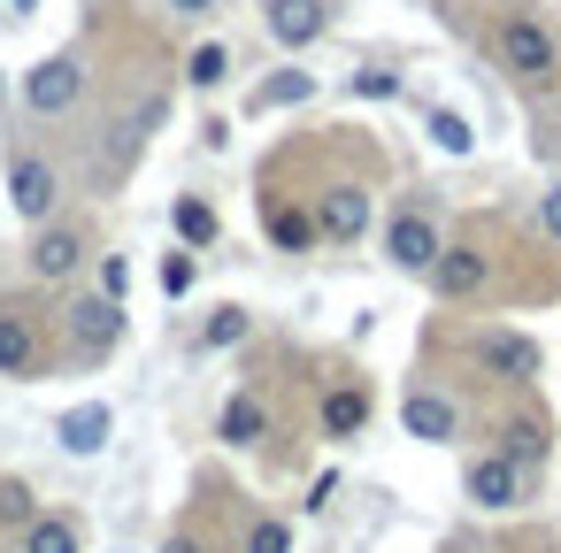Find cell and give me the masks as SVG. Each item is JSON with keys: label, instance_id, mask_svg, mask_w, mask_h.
Here are the masks:
<instances>
[{"label": "cell", "instance_id": "6da1fadb", "mask_svg": "<svg viewBox=\"0 0 561 553\" xmlns=\"http://www.w3.org/2000/svg\"><path fill=\"white\" fill-rule=\"evenodd\" d=\"M492 55H500V70H507L515 85H546V78L561 70V39H553V24H538L530 9L500 16V32H492Z\"/></svg>", "mask_w": 561, "mask_h": 553}, {"label": "cell", "instance_id": "7a4b0ae2", "mask_svg": "<svg viewBox=\"0 0 561 553\" xmlns=\"http://www.w3.org/2000/svg\"><path fill=\"white\" fill-rule=\"evenodd\" d=\"M124 331H131V315H124V300H108V292H78V300L62 308V338H70L78 361H108V354L124 346Z\"/></svg>", "mask_w": 561, "mask_h": 553}, {"label": "cell", "instance_id": "3957f363", "mask_svg": "<svg viewBox=\"0 0 561 553\" xmlns=\"http://www.w3.org/2000/svg\"><path fill=\"white\" fill-rule=\"evenodd\" d=\"M461 499L484 507V515H507V507L530 499V469L507 461L500 446H492V453H469V461H461Z\"/></svg>", "mask_w": 561, "mask_h": 553}, {"label": "cell", "instance_id": "277c9868", "mask_svg": "<svg viewBox=\"0 0 561 553\" xmlns=\"http://www.w3.org/2000/svg\"><path fill=\"white\" fill-rule=\"evenodd\" d=\"M85 101V55H47L24 70V108L32 116H70Z\"/></svg>", "mask_w": 561, "mask_h": 553}, {"label": "cell", "instance_id": "5b68a950", "mask_svg": "<svg viewBox=\"0 0 561 553\" xmlns=\"http://www.w3.org/2000/svg\"><path fill=\"white\" fill-rule=\"evenodd\" d=\"M438 216L431 208H400L392 223H385V262L400 269V277H431V262H438Z\"/></svg>", "mask_w": 561, "mask_h": 553}, {"label": "cell", "instance_id": "8992f818", "mask_svg": "<svg viewBox=\"0 0 561 553\" xmlns=\"http://www.w3.org/2000/svg\"><path fill=\"white\" fill-rule=\"evenodd\" d=\"M9 208H16L24 223H55V208H62V170H55L47 154H16V162H9Z\"/></svg>", "mask_w": 561, "mask_h": 553}, {"label": "cell", "instance_id": "52a82bcc", "mask_svg": "<svg viewBox=\"0 0 561 553\" xmlns=\"http://www.w3.org/2000/svg\"><path fill=\"white\" fill-rule=\"evenodd\" d=\"M369 216H377V200H369V185H354V177L323 185V200H316V223H323L331 246H362V239H369Z\"/></svg>", "mask_w": 561, "mask_h": 553}, {"label": "cell", "instance_id": "ba28073f", "mask_svg": "<svg viewBox=\"0 0 561 553\" xmlns=\"http://www.w3.org/2000/svg\"><path fill=\"white\" fill-rule=\"evenodd\" d=\"M423 285H431L438 300H477V292L492 285V254H484V246H469V239H446Z\"/></svg>", "mask_w": 561, "mask_h": 553}, {"label": "cell", "instance_id": "9c48e42d", "mask_svg": "<svg viewBox=\"0 0 561 553\" xmlns=\"http://www.w3.org/2000/svg\"><path fill=\"white\" fill-rule=\"evenodd\" d=\"M369 415H377V392H369L362 377H339V384L316 400V430H323L331 446H354V438L369 430Z\"/></svg>", "mask_w": 561, "mask_h": 553}, {"label": "cell", "instance_id": "30bf717a", "mask_svg": "<svg viewBox=\"0 0 561 553\" xmlns=\"http://www.w3.org/2000/svg\"><path fill=\"white\" fill-rule=\"evenodd\" d=\"M24 269H32L39 285L78 277V269H85V231H78V223H32V254H24Z\"/></svg>", "mask_w": 561, "mask_h": 553}, {"label": "cell", "instance_id": "8fae6325", "mask_svg": "<svg viewBox=\"0 0 561 553\" xmlns=\"http://www.w3.org/2000/svg\"><path fill=\"white\" fill-rule=\"evenodd\" d=\"M262 24L285 55H308L323 32H331V0H262Z\"/></svg>", "mask_w": 561, "mask_h": 553}, {"label": "cell", "instance_id": "7c38bea8", "mask_svg": "<svg viewBox=\"0 0 561 553\" xmlns=\"http://www.w3.org/2000/svg\"><path fill=\"white\" fill-rule=\"evenodd\" d=\"M55 438H62L70 461H93V453H108V438H116V407H108V400H78V407H62Z\"/></svg>", "mask_w": 561, "mask_h": 553}, {"label": "cell", "instance_id": "4fadbf2b", "mask_svg": "<svg viewBox=\"0 0 561 553\" xmlns=\"http://www.w3.org/2000/svg\"><path fill=\"white\" fill-rule=\"evenodd\" d=\"M477 361H484V369H492L500 384H538V369H546L538 338H523V331H484Z\"/></svg>", "mask_w": 561, "mask_h": 553}, {"label": "cell", "instance_id": "5bb4252c", "mask_svg": "<svg viewBox=\"0 0 561 553\" xmlns=\"http://www.w3.org/2000/svg\"><path fill=\"white\" fill-rule=\"evenodd\" d=\"M492 446H500L507 461H523V469L538 476V469L553 461V423H546L538 407H515V415H507V423L492 430Z\"/></svg>", "mask_w": 561, "mask_h": 553}, {"label": "cell", "instance_id": "9a60e30c", "mask_svg": "<svg viewBox=\"0 0 561 553\" xmlns=\"http://www.w3.org/2000/svg\"><path fill=\"white\" fill-rule=\"evenodd\" d=\"M400 430H408V438H423V446H446V438L461 430V407H454L446 392H431V384H415V392L400 400Z\"/></svg>", "mask_w": 561, "mask_h": 553}, {"label": "cell", "instance_id": "2e32d148", "mask_svg": "<svg viewBox=\"0 0 561 553\" xmlns=\"http://www.w3.org/2000/svg\"><path fill=\"white\" fill-rule=\"evenodd\" d=\"M0 377H39V323L24 308H0Z\"/></svg>", "mask_w": 561, "mask_h": 553}, {"label": "cell", "instance_id": "e0dca14e", "mask_svg": "<svg viewBox=\"0 0 561 553\" xmlns=\"http://www.w3.org/2000/svg\"><path fill=\"white\" fill-rule=\"evenodd\" d=\"M262 231H270V246H277V254H316V246H323V223H316L308 208H293V200H270Z\"/></svg>", "mask_w": 561, "mask_h": 553}, {"label": "cell", "instance_id": "ac0fdd59", "mask_svg": "<svg viewBox=\"0 0 561 553\" xmlns=\"http://www.w3.org/2000/svg\"><path fill=\"white\" fill-rule=\"evenodd\" d=\"M216 438H224L231 453L262 446V438H270V407H262L254 392H231V400H224V415H216Z\"/></svg>", "mask_w": 561, "mask_h": 553}, {"label": "cell", "instance_id": "d6986e66", "mask_svg": "<svg viewBox=\"0 0 561 553\" xmlns=\"http://www.w3.org/2000/svg\"><path fill=\"white\" fill-rule=\"evenodd\" d=\"M170 231H178V246H193V254H208L216 239H224V216L201 200V193H178L170 200Z\"/></svg>", "mask_w": 561, "mask_h": 553}, {"label": "cell", "instance_id": "ffe728a7", "mask_svg": "<svg viewBox=\"0 0 561 553\" xmlns=\"http://www.w3.org/2000/svg\"><path fill=\"white\" fill-rule=\"evenodd\" d=\"M300 101H316V70H277V78H262V85L247 93V116H270V108H300Z\"/></svg>", "mask_w": 561, "mask_h": 553}, {"label": "cell", "instance_id": "44dd1931", "mask_svg": "<svg viewBox=\"0 0 561 553\" xmlns=\"http://www.w3.org/2000/svg\"><path fill=\"white\" fill-rule=\"evenodd\" d=\"M423 131H431V147H438L446 162H469V154H477L469 116H461V108H446V101H431V108H423Z\"/></svg>", "mask_w": 561, "mask_h": 553}, {"label": "cell", "instance_id": "7402d4cb", "mask_svg": "<svg viewBox=\"0 0 561 553\" xmlns=\"http://www.w3.org/2000/svg\"><path fill=\"white\" fill-rule=\"evenodd\" d=\"M254 338V315L239 308V300H224V308H208V323H201V354H231V346H247Z\"/></svg>", "mask_w": 561, "mask_h": 553}, {"label": "cell", "instance_id": "603a6c76", "mask_svg": "<svg viewBox=\"0 0 561 553\" xmlns=\"http://www.w3.org/2000/svg\"><path fill=\"white\" fill-rule=\"evenodd\" d=\"M24 553H85L78 515H32L24 522Z\"/></svg>", "mask_w": 561, "mask_h": 553}, {"label": "cell", "instance_id": "cb8c5ba5", "mask_svg": "<svg viewBox=\"0 0 561 553\" xmlns=\"http://www.w3.org/2000/svg\"><path fill=\"white\" fill-rule=\"evenodd\" d=\"M224 78H231V47H224V39H201V47L185 55V85H193V93H216Z\"/></svg>", "mask_w": 561, "mask_h": 553}, {"label": "cell", "instance_id": "d4e9b609", "mask_svg": "<svg viewBox=\"0 0 561 553\" xmlns=\"http://www.w3.org/2000/svg\"><path fill=\"white\" fill-rule=\"evenodd\" d=\"M193 285H201V254H193V246L162 254V300H185Z\"/></svg>", "mask_w": 561, "mask_h": 553}, {"label": "cell", "instance_id": "484cf974", "mask_svg": "<svg viewBox=\"0 0 561 553\" xmlns=\"http://www.w3.org/2000/svg\"><path fill=\"white\" fill-rule=\"evenodd\" d=\"M400 85H408L400 70H369V62L346 78V93H354V101H400Z\"/></svg>", "mask_w": 561, "mask_h": 553}, {"label": "cell", "instance_id": "4316f807", "mask_svg": "<svg viewBox=\"0 0 561 553\" xmlns=\"http://www.w3.org/2000/svg\"><path fill=\"white\" fill-rule=\"evenodd\" d=\"M247 553H293V522L285 515H254L247 522Z\"/></svg>", "mask_w": 561, "mask_h": 553}, {"label": "cell", "instance_id": "83f0119b", "mask_svg": "<svg viewBox=\"0 0 561 553\" xmlns=\"http://www.w3.org/2000/svg\"><path fill=\"white\" fill-rule=\"evenodd\" d=\"M93 292H108V300H131V262H124V254H101V269H93Z\"/></svg>", "mask_w": 561, "mask_h": 553}, {"label": "cell", "instance_id": "f1b7e54d", "mask_svg": "<svg viewBox=\"0 0 561 553\" xmlns=\"http://www.w3.org/2000/svg\"><path fill=\"white\" fill-rule=\"evenodd\" d=\"M32 515H39V507H32V492H24L16 476H0V522H9V530H24Z\"/></svg>", "mask_w": 561, "mask_h": 553}, {"label": "cell", "instance_id": "f546056e", "mask_svg": "<svg viewBox=\"0 0 561 553\" xmlns=\"http://www.w3.org/2000/svg\"><path fill=\"white\" fill-rule=\"evenodd\" d=\"M538 231H546V239H561V177L538 193Z\"/></svg>", "mask_w": 561, "mask_h": 553}, {"label": "cell", "instance_id": "4dcf8cb0", "mask_svg": "<svg viewBox=\"0 0 561 553\" xmlns=\"http://www.w3.org/2000/svg\"><path fill=\"white\" fill-rule=\"evenodd\" d=\"M331 492H339V469H323V476L308 484V515H323V507H331Z\"/></svg>", "mask_w": 561, "mask_h": 553}, {"label": "cell", "instance_id": "1f68e13d", "mask_svg": "<svg viewBox=\"0 0 561 553\" xmlns=\"http://www.w3.org/2000/svg\"><path fill=\"white\" fill-rule=\"evenodd\" d=\"M170 16H216V0H162Z\"/></svg>", "mask_w": 561, "mask_h": 553}, {"label": "cell", "instance_id": "d6a6232c", "mask_svg": "<svg viewBox=\"0 0 561 553\" xmlns=\"http://www.w3.org/2000/svg\"><path fill=\"white\" fill-rule=\"evenodd\" d=\"M162 553H208V545H201V538H185V530H178V538H170V545H162Z\"/></svg>", "mask_w": 561, "mask_h": 553}, {"label": "cell", "instance_id": "836d02e7", "mask_svg": "<svg viewBox=\"0 0 561 553\" xmlns=\"http://www.w3.org/2000/svg\"><path fill=\"white\" fill-rule=\"evenodd\" d=\"M32 9H39V0H9V16H32Z\"/></svg>", "mask_w": 561, "mask_h": 553}]
</instances>
